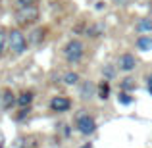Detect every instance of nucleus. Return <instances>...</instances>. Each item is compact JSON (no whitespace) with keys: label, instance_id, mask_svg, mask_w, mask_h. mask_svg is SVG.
<instances>
[{"label":"nucleus","instance_id":"nucleus-10","mask_svg":"<svg viewBox=\"0 0 152 148\" xmlns=\"http://www.w3.org/2000/svg\"><path fill=\"white\" fill-rule=\"evenodd\" d=\"M6 44H8V33L4 29H0V56L4 54V50H6Z\"/></svg>","mask_w":152,"mask_h":148},{"label":"nucleus","instance_id":"nucleus-13","mask_svg":"<svg viewBox=\"0 0 152 148\" xmlns=\"http://www.w3.org/2000/svg\"><path fill=\"white\" fill-rule=\"evenodd\" d=\"M12 102H14V96H12L10 90H6V93H4V106H10Z\"/></svg>","mask_w":152,"mask_h":148},{"label":"nucleus","instance_id":"nucleus-7","mask_svg":"<svg viewBox=\"0 0 152 148\" xmlns=\"http://www.w3.org/2000/svg\"><path fill=\"white\" fill-rule=\"evenodd\" d=\"M137 48H139V50H142V52L152 50V39H150V37H139V41H137Z\"/></svg>","mask_w":152,"mask_h":148},{"label":"nucleus","instance_id":"nucleus-16","mask_svg":"<svg viewBox=\"0 0 152 148\" xmlns=\"http://www.w3.org/2000/svg\"><path fill=\"white\" fill-rule=\"evenodd\" d=\"M18 2L21 4V6H27V4H35L37 0H18Z\"/></svg>","mask_w":152,"mask_h":148},{"label":"nucleus","instance_id":"nucleus-15","mask_svg":"<svg viewBox=\"0 0 152 148\" xmlns=\"http://www.w3.org/2000/svg\"><path fill=\"white\" fill-rule=\"evenodd\" d=\"M119 102H121V104H129L131 98L127 96V94H119Z\"/></svg>","mask_w":152,"mask_h":148},{"label":"nucleus","instance_id":"nucleus-1","mask_svg":"<svg viewBox=\"0 0 152 148\" xmlns=\"http://www.w3.org/2000/svg\"><path fill=\"white\" fill-rule=\"evenodd\" d=\"M8 44H10V48H12L14 54H23L25 48H27L25 37H23V33H21V31H18V29H14V31L8 33Z\"/></svg>","mask_w":152,"mask_h":148},{"label":"nucleus","instance_id":"nucleus-12","mask_svg":"<svg viewBox=\"0 0 152 148\" xmlns=\"http://www.w3.org/2000/svg\"><path fill=\"white\" fill-rule=\"evenodd\" d=\"M41 39H42V29H37L33 33V37H31V41H33L35 44H39V42H41Z\"/></svg>","mask_w":152,"mask_h":148},{"label":"nucleus","instance_id":"nucleus-20","mask_svg":"<svg viewBox=\"0 0 152 148\" xmlns=\"http://www.w3.org/2000/svg\"><path fill=\"white\" fill-rule=\"evenodd\" d=\"M81 148H93V146H91V144H85V146H81Z\"/></svg>","mask_w":152,"mask_h":148},{"label":"nucleus","instance_id":"nucleus-17","mask_svg":"<svg viewBox=\"0 0 152 148\" xmlns=\"http://www.w3.org/2000/svg\"><path fill=\"white\" fill-rule=\"evenodd\" d=\"M123 87H125V89H131V87H133V83H131V79H125V81H123Z\"/></svg>","mask_w":152,"mask_h":148},{"label":"nucleus","instance_id":"nucleus-5","mask_svg":"<svg viewBox=\"0 0 152 148\" xmlns=\"http://www.w3.org/2000/svg\"><path fill=\"white\" fill-rule=\"evenodd\" d=\"M135 66H137V62H135V58L131 54H123V56H119V60H118V67L121 71H131V69H135Z\"/></svg>","mask_w":152,"mask_h":148},{"label":"nucleus","instance_id":"nucleus-2","mask_svg":"<svg viewBox=\"0 0 152 148\" xmlns=\"http://www.w3.org/2000/svg\"><path fill=\"white\" fill-rule=\"evenodd\" d=\"M64 54H66V60L71 63L79 62V60L83 58V44L79 41H69L66 46V50H64Z\"/></svg>","mask_w":152,"mask_h":148},{"label":"nucleus","instance_id":"nucleus-8","mask_svg":"<svg viewBox=\"0 0 152 148\" xmlns=\"http://www.w3.org/2000/svg\"><path fill=\"white\" fill-rule=\"evenodd\" d=\"M137 31L139 33H150L152 31V19H141L137 23Z\"/></svg>","mask_w":152,"mask_h":148},{"label":"nucleus","instance_id":"nucleus-6","mask_svg":"<svg viewBox=\"0 0 152 148\" xmlns=\"http://www.w3.org/2000/svg\"><path fill=\"white\" fill-rule=\"evenodd\" d=\"M69 106H71V102L66 96H56V98H52V102H50V108L54 112H66V110H69Z\"/></svg>","mask_w":152,"mask_h":148},{"label":"nucleus","instance_id":"nucleus-11","mask_svg":"<svg viewBox=\"0 0 152 148\" xmlns=\"http://www.w3.org/2000/svg\"><path fill=\"white\" fill-rule=\"evenodd\" d=\"M77 81H79L77 73H66V75H64V83H66V85H75Z\"/></svg>","mask_w":152,"mask_h":148},{"label":"nucleus","instance_id":"nucleus-4","mask_svg":"<svg viewBox=\"0 0 152 148\" xmlns=\"http://www.w3.org/2000/svg\"><path fill=\"white\" fill-rule=\"evenodd\" d=\"M77 129H79V133H83V135H91L96 129V123H94V119L89 117V115H81V117L77 119Z\"/></svg>","mask_w":152,"mask_h":148},{"label":"nucleus","instance_id":"nucleus-14","mask_svg":"<svg viewBox=\"0 0 152 148\" xmlns=\"http://www.w3.org/2000/svg\"><path fill=\"white\" fill-rule=\"evenodd\" d=\"M100 98H108V85L106 83L100 87Z\"/></svg>","mask_w":152,"mask_h":148},{"label":"nucleus","instance_id":"nucleus-18","mask_svg":"<svg viewBox=\"0 0 152 148\" xmlns=\"http://www.w3.org/2000/svg\"><path fill=\"white\" fill-rule=\"evenodd\" d=\"M146 89H148V93L152 94V75L148 77V83H146Z\"/></svg>","mask_w":152,"mask_h":148},{"label":"nucleus","instance_id":"nucleus-3","mask_svg":"<svg viewBox=\"0 0 152 148\" xmlns=\"http://www.w3.org/2000/svg\"><path fill=\"white\" fill-rule=\"evenodd\" d=\"M18 21L19 23H31L39 17V10L35 8V4H27V6H21L18 10Z\"/></svg>","mask_w":152,"mask_h":148},{"label":"nucleus","instance_id":"nucleus-19","mask_svg":"<svg viewBox=\"0 0 152 148\" xmlns=\"http://www.w3.org/2000/svg\"><path fill=\"white\" fill-rule=\"evenodd\" d=\"M104 8V2H96V10H102Z\"/></svg>","mask_w":152,"mask_h":148},{"label":"nucleus","instance_id":"nucleus-9","mask_svg":"<svg viewBox=\"0 0 152 148\" xmlns=\"http://www.w3.org/2000/svg\"><path fill=\"white\" fill-rule=\"evenodd\" d=\"M31 100H33V94H31V93H23L21 96L18 98V104H19V106H29Z\"/></svg>","mask_w":152,"mask_h":148}]
</instances>
